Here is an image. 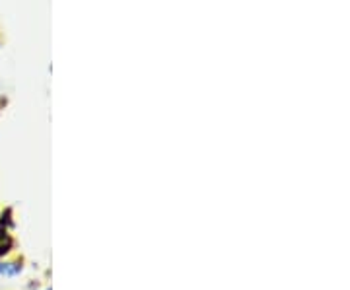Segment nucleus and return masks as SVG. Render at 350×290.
I'll return each mask as SVG.
<instances>
[{
  "instance_id": "obj_1",
  "label": "nucleus",
  "mask_w": 350,
  "mask_h": 290,
  "mask_svg": "<svg viewBox=\"0 0 350 290\" xmlns=\"http://www.w3.org/2000/svg\"><path fill=\"white\" fill-rule=\"evenodd\" d=\"M14 228H16L14 211L10 207H6L0 211V259L10 257L16 250V238L12 234Z\"/></svg>"
},
{
  "instance_id": "obj_2",
  "label": "nucleus",
  "mask_w": 350,
  "mask_h": 290,
  "mask_svg": "<svg viewBox=\"0 0 350 290\" xmlns=\"http://www.w3.org/2000/svg\"><path fill=\"white\" fill-rule=\"evenodd\" d=\"M24 271V261L22 259H0V278H14L20 277Z\"/></svg>"
},
{
  "instance_id": "obj_3",
  "label": "nucleus",
  "mask_w": 350,
  "mask_h": 290,
  "mask_svg": "<svg viewBox=\"0 0 350 290\" xmlns=\"http://www.w3.org/2000/svg\"><path fill=\"white\" fill-rule=\"evenodd\" d=\"M0 45H2V36H0Z\"/></svg>"
},
{
  "instance_id": "obj_4",
  "label": "nucleus",
  "mask_w": 350,
  "mask_h": 290,
  "mask_svg": "<svg viewBox=\"0 0 350 290\" xmlns=\"http://www.w3.org/2000/svg\"><path fill=\"white\" fill-rule=\"evenodd\" d=\"M45 290H51V289H45Z\"/></svg>"
}]
</instances>
